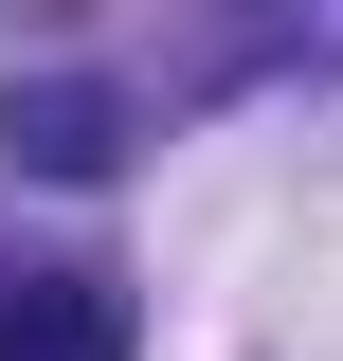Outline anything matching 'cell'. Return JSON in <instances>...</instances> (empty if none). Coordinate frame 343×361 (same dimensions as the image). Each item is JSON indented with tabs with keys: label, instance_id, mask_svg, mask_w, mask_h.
Listing matches in <instances>:
<instances>
[{
	"label": "cell",
	"instance_id": "cell-1",
	"mask_svg": "<svg viewBox=\"0 0 343 361\" xmlns=\"http://www.w3.org/2000/svg\"><path fill=\"white\" fill-rule=\"evenodd\" d=\"M0 163H37V180H109V163H127V90H90V73L0 90Z\"/></svg>",
	"mask_w": 343,
	"mask_h": 361
},
{
	"label": "cell",
	"instance_id": "cell-2",
	"mask_svg": "<svg viewBox=\"0 0 343 361\" xmlns=\"http://www.w3.org/2000/svg\"><path fill=\"white\" fill-rule=\"evenodd\" d=\"M0 361H127V289L109 271H18L0 289Z\"/></svg>",
	"mask_w": 343,
	"mask_h": 361
}]
</instances>
